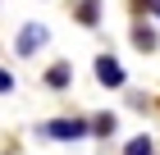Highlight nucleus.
<instances>
[{"label":"nucleus","mask_w":160,"mask_h":155,"mask_svg":"<svg viewBox=\"0 0 160 155\" xmlns=\"http://www.w3.org/2000/svg\"><path fill=\"white\" fill-rule=\"evenodd\" d=\"M37 132L50 137V142H78V137L92 132V119H50V123H41Z\"/></svg>","instance_id":"obj_1"},{"label":"nucleus","mask_w":160,"mask_h":155,"mask_svg":"<svg viewBox=\"0 0 160 155\" xmlns=\"http://www.w3.org/2000/svg\"><path fill=\"white\" fill-rule=\"evenodd\" d=\"M96 78L105 87H123V64L114 60V55H96Z\"/></svg>","instance_id":"obj_2"},{"label":"nucleus","mask_w":160,"mask_h":155,"mask_svg":"<svg viewBox=\"0 0 160 155\" xmlns=\"http://www.w3.org/2000/svg\"><path fill=\"white\" fill-rule=\"evenodd\" d=\"M46 27H41V23H28L23 27V32H18V55H32V50H37V46H46Z\"/></svg>","instance_id":"obj_3"},{"label":"nucleus","mask_w":160,"mask_h":155,"mask_svg":"<svg viewBox=\"0 0 160 155\" xmlns=\"http://www.w3.org/2000/svg\"><path fill=\"white\" fill-rule=\"evenodd\" d=\"M78 18H82L87 27H96V23H101V0H82V9H78Z\"/></svg>","instance_id":"obj_4"},{"label":"nucleus","mask_w":160,"mask_h":155,"mask_svg":"<svg viewBox=\"0 0 160 155\" xmlns=\"http://www.w3.org/2000/svg\"><path fill=\"white\" fill-rule=\"evenodd\" d=\"M46 82L55 87V91H60V87H69V64H55V69L46 73Z\"/></svg>","instance_id":"obj_5"},{"label":"nucleus","mask_w":160,"mask_h":155,"mask_svg":"<svg viewBox=\"0 0 160 155\" xmlns=\"http://www.w3.org/2000/svg\"><path fill=\"white\" fill-rule=\"evenodd\" d=\"M123 155H151V137H133L123 146Z\"/></svg>","instance_id":"obj_6"},{"label":"nucleus","mask_w":160,"mask_h":155,"mask_svg":"<svg viewBox=\"0 0 160 155\" xmlns=\"http://www.w3.org/2000/svg\"><path fill=\"white\" fill-rule=\"evenodd\" d=\"M133 41L142 50H151V46H156V32H151V27H133Z\"/></svg>","instance_id":"obj_7"},{"label":"nucleus","mask_w":160,"mask_h":155,"mask_svg":"<svg viewBox=\"0 0 160 155\" xmlns=\"http://www.w3.org/2000/svg\"><path fill=\"white\" fill-rule=\"evenodd\" d=\"M92 128H96V132H114V114H96Z\"/></svg>","instance_id":"obj_8"},{"label":"nucleus","mask_w":160,"mask_h":155,"mask_svg":"<svg viewBox=\"0 0 160 155\" xmlns=\"http://www.w3.org/2000/svg\"><path fill=\"white\" fill-rule=\"evenodd\" d=\"M0 91H14V78H9L5 69H0Z\"/></svg>","instance_id":"obj_9"},{"label":"nucleus","mask_w":160,"mask_h":155,"mask_svg":"<svg viewBox=\"0 0 160 155\" xmlns=\"http://www.w3.org/2000/svg\"><path fill=\"white\" fill-rule=\"evenodd\" d=\"M147 9H151V14H160V0H147Z\"/></svg>","instance_id":"obj_10"}]
</instances>
